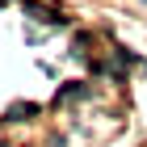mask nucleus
I'll list each match as a JSON object with an SVG mask.
<instances>
[{
  "label": "nucleus",
  "mask_w": 147,
  "mask_h": 147,
  "mask_svg": "<svg viewBox=\"0 0 147 147\" xmlns=\"http://www.w3.org/2000/svg\"><path fill=\"white\" fill-rule=\"evenodd\" d=\"M84 92H88L84 84H67V88H59V92H55V105H63V101H80Z\"/></svg>",
  "instance_id": "f257e3e1"
},
{
  "label": "nucleus",
  "mask_w": 147,
  "mask_h": 147,
  "mask_svg": "<svg viewBox=\"0 0 147 147\" xmlns=\"http://www.w3.org/2000/svg\"><path fill=\"white\" fill-rule=\"evenodd\" d=\"M34 113H38V105H13L9 118H13V122H21V118H34Z\"/></svg>",
  "instance_id": "f03ea898"
},
{
  "label": "nucleus",
  "mask_w": 147,
  "mask_h": 147,
  "mask_svg": "<svg viewBox=\"0 0 147 147\" xmlns=\"http://www.w3.org/2000/svg\"><path fill=\"white\" fill-rule=\"evenodd\" d=\"M0 9H4V0H0Z\"/></svg>",
  "instance_id": "7ed1b4c3"
}]
</instances>
